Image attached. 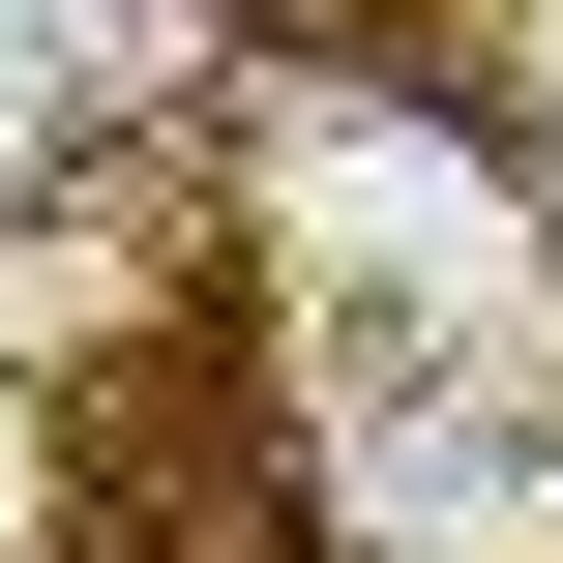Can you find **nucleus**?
<instances>
[{"mask_svg": "<svg viewBox=\"0 0 563 563\" xmlns=\"http://www.w3.org/2000/svg\"><path fill=\"white\" fill-rule=\"evenodd\" d=\"M148 89V0H0V208H59Z\"/></svg>", "mask_w": 563, "mask_h": 563, "instance_id": "nucleus-1", "label": "nucleus"}, {"mask_svg": "<svg viewBox=\"0 0 563 563\" xmlns=\"http://www.w3.org/2000/svg\"><path fill=\"white\" fill-rule=\"evenodd\" d=\"M59 534H89V475H59V386L0 356V563H59Z\"/></svg>", "mask_w": 563, "mask_h": 563, "instance_id": "nucleus-2", "label": "nucleus"}]
</instances>
